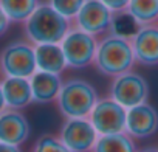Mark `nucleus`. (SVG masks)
<instances>
[{
    "instance_id": "1",
    "label": "nucleus",
    "mask_w": 158,
    "mask_h": 152,
    "mask_svg": "<svg viewBox=\"0 0 158 152\" xmlns=\"http://www.w3.org/2000/svg\"><path fill=\"white\" fill-rule=\"evenodd\" d=\"M71 30V20L59 14L51 5L40 3L34 13L23 22L27 40L33 45L60 44Z\"/></svg>"
},
{
    "instance_id": "2",
    "label": "nucleus",
    "mask_w": 158,
    "mask_h": 152,
    "mask_svg": "<svg viewBox=\"0 0 158 152\" xmlns=\"http://www.w3.org/2000/svg\"><path fill=\"white\" fill-rule=\"evenodd\" d=\"M93 64L99 73L110 78L130 71L135 64L130 39L109 33L98 42Z\"/></svg>"
},
{
    "instance_id": "3",
    "label": "nucleus",
    "mask_w": 158,
    "mask_h": 152,
    "mask_svg": "<svg viewBox=\"0 0 158 152\" xmlns=\"http://www.w3.org/2000/svg\"><path fill=\"white\" fill-rule=\"evenodd\" d=\"M96 89L84 79H68L62 82L56 104L65 118H89L98 103Z\"/></svg>"
},
{
    "instance_id": "4",
    "label": "nucleus",
    "mask_w": 158,
    "mask_h": 152,
    "mask_svg": "<svg viewBox=\"0 0 158 152\" xmlns=\"http://www.w3.org/2000/svg\"><path fill=\"white\" fill-rule=\"evenodd\" d=\"M0 71L13 78H31L37 71L34 45L28 40H16L0 51Z\"/></svg>"
},
{
    "instance_id": "5",
    "label": "nucleus",
    "mask_w": 158,
    "mask_h": 152,
    "mask_svg": "<svg viewBox=\"0 0 158 152\" xmlns=\"http://www.w3.org/2000/svg\"><path fill=\"white\" fill-rule=\"evenodd\" d=\"M60 47H62V51L67 61V67L84 68L93 64L98 40L95 36L71 27V30L62 39Z\"/></svg>"
},
{
    "instance_id": "6",
    "label": "nucleus",
    "mask_w": 158,
    "mask_h": 152,
    "mask_svg": "<svg viewBox=\"0 0 158 152\" xmlns=\"http://www.w3.org/2000/svg\"><path fill=\"white\" fill-rule=\"evenodd\" d=\"M149 84L141 74L135 71H127L115 76L110 84V98L121 104L124 109L135 107L147 101Z\"/></svg>"
},
{
    "instance_id": "7",
    "label": "nucleus",
    "mask_w": 158,
    "mask_h": 152,
    "mask_svg": "<svg viewBox=\"0 0 158 152\" xmlns=\"http://www.w3.org/2000/svg\"><path fill=\"white\" fill-rule=\"evenodd\" d=\"M126 116L127 109L109 96L98 99L89 115V120L99 135H110L126 132Z\"/></svg>"
},
{
    "instance_id": "8",
    "label": "nucleus",
    "mask_w": 158,
    "mask_h": 152,
    "mask_svg": "<svg viewBox=\"0 0 158 152\" xmlns=\"http://www.w3.org/2000/svg\"><path fill=\"white\" fill-rule=\"evenodd\" d=\"M112 20L113 13L101 0H85L82 8L73 19V27L96 37L110 33Z\"/></svg>"
},
{
    "instance_id": "9",
    "label": "nucleus",
    "mask_w": 158,
    "mask_h": 152,
    "mask_svg": "<svg viewBox=\"0 0 158 152\" xmlns=\"http://www.w3.org/2000/svg\"><path fill=\"white\" fill-rule=\"evenodd\" d=\"M99 133L93 127L89 118H67L60 127L59 138L71 152H89Z\"/></svg>"
},
{
    "instance_id": "10",
    "label": "nucleus",
    "mask_w": 158,
    "mask_h": 152,
    "mask_svg": "<svg viewBox=\"0 0 158 152\" xmlns=\"http://www.w3.org/2000/svg\"><path fill=\"white\" fill-rule=\"evenodd\" d=\"M135 62L153 67L158 65V23L143 25L130 37Z\"/></svg>"
},
{
    "instance_id": "11",
    "label": "nucleus",
    "mask_w": 158,
    "mask_h": 152,
    "mask_svg": "<svg viewBox=\"0 0 158 152\" xmlns=\"http://www.w3.org/2000/svg\"><path fill=\"white\" fill-rule=\"evenodd\" d=\"M158 129V112L147 101L127 109L126 132L132 138H147Z\"/></svg>"
},
{
    "instance_id": "12",
    "label": "nucleus",
    "mask_w": 158,
    "mask_h": 152,
    "mask_svg": "<svg viewBox=\"0 0 158 152\" xmlns=\"http://www.w3.org/2000/svg\"><path fill=\"white\" fill-rule=\"evenodd\" d=\"M30 137V123L27 116L13 109H5L0 113V141L20 146Z\"/></svg>"
},
{
    "instance_id": "13",
    "label": "nucleus",
    "mask_w": 158,
    "mask_h": 152,
    "mask_svg": "<svg viewBox=\"0 0 158 152\" xmlns=\"http://www.w3.org/2000/svg\"><path fill=\"white\" fill-rule=\"evenodd\" d=\"M0 86H2L6 109L20 110L33 103L30 78H13V76H6L0 82Z\"/></svg>"
},
{
    "instance_id": "14",
    "label": "nucleus",
    "mask_w": 158,
    "mask_h": 152,
    "mask_svg": "<svg viewBox=\"0 0 158 152\" xmlns=\"http://www.w3.org/2000/svg\"><path fill=\"white\" fill-rule=\"evenodd\" d=\"M30 84H31L33 103L47 104V103L56 101L59 90L62 87V79L56 73L37 70L30 78Z\"/></svg>"
},
{
    "instance_id": "15",
    "label": "nucleus",
    "mask_w": 158,
    "mask_h": 152,
    "mask_svg": "<svg viewBox=\"0 0 158 152\" xmlns=\"http://www.w3.org/2000/svg\"><path fill=\"white\" fill-rule=\"evenodd\" d=\"M34 54H36L37 70L40 71L60 74V71H64V68L67 67V61H65L60 44L34 45Z\"/></svg>"
},
{
    "instance_id": "16",
    "label": "nucleus",
    "mask_w": 158,
    "mask_h": 152,
    "mask_svg": "<svg viewBox=\"0 0 158 152\" xmlns=\"http://www.w3.org/2000/svg\"><path fill=\"white\" fill-rule=\"evenodd\" d=\"M93 152H136V146L127 132H119L99 135L93 146Z\"/></svg>"
},
{
    "instance_id": "17",
    "label": "nucleus",
    "mask_w": 158,
    "mask_h": 152,
    "mask_svg": "<svg viewBox=\"0 0 158 152\" xmlns=\"http://www.w3.org/2000/svg\"><path fill=\"white\" fill-rule=\"evenodd\" d=\"M126 11L135 19V22L143 25H152L158 22V0H129Z\"/></svg>"
},
{
    "instance_id": "18",
    "label": "nucleus",
    "mask_w": 158,
    "mask_h": 152,
    "mask_svg": "<svg viewBox=\"0 0 158 152\" xmlns=\"http://www.w3.org/2000/svg\"><path fill=\"white\" fill-rule=\"evenodd\" d=\"M39 5V0H0V8L8 16L10 22L16 23H23Z\"/></svg>"
},
{
    "instance_id": "19",
    "label": "nucleus",
    "mask_w": 158,
    "mask_h": 152,
    "mask_svg": "<svg viewBox=\"0 0 158 152\" xmlns=\"http://www.w3.org/2000/svg\"><path fill=\"white\" fill-rule=\"evenodd\" d=\"M138 28H139V25L135 22V19L126 10L119 11V13H113V20H112L110 33L130 39L136 33Z\"/></svg>"
},
{
    "instance_id": "20",
    "label": "nucleus",
    "mask_w": 158,
    "mask_h": 152,
    "mask_svg": "<svg viewBox=\"0 0 158 152\" xmlns=\"http://www.w3.org/2000/svg\"><path fill=\"white\" fill-rule=\"evenodd\" d=\"M33 152H71V150L60 141L59 137L45 133L37 138Z\"/></svg>"
},
{
    "instance_id": "21",
    "label": "nucleus",
    "mask_w": 158,
    "mask_h": 152,
    "mask_svg": "<svg viewBox=\"0 0 158 152\" xmlns=\"http://www.w3.org/2000/svg\"><path fill=\"white\" fill-rule=\"evenodd\" d=\"M84 3L85 0H48V5H51L59 14H62L68 20H73L76 17Z\"/></svg>"
},
{
    "instance_id": "22",
    "label": "nucleus",
    "mask_w": 158,
    "mask_h": 152,
    "mask_svg": "<svg viewBox=\"0 0 158 152\" xmlns=\"http://www.w3.org/2000/svg\"><path fill=\"white\" fill-rule=\"evenodd\" d=\"M101 2L112 11V13H119L124 11L129 5V0H101Z\"/></svg>"
},
{
    "instance_id": "23",
    "label": "nucleus",
    "mask_w": 158,
    "mask_h": 152,
    "mask_svg": "<svg viewBox=\"0 0 158 152\" xmlns=\"http://www.w3.org/2000/svg\"><path fill=\"white\" fill-rule=\"evenodd\" d=\"M10 19H8V16L3 13V10L0 8V37H2L6 31H8V28H10Z\"/></svg>"
},
{
    "instance_id": "24",
    "label": "nucleus",
    "mask_w": 158,
    "mask_h": 152,
    "mask_svg": "<svg viewBox=\"0 0 158 152\" xmlns=\"http://www.w3.org/2000/svg\"><path fill=\"white\" fill-rule=\"evenodd\" d=\"M0 152H22L19 146L14 144H8V143H2L0 141Z\"/></svg>"
},
{
    "instance_id": "25",
    "label": "nucleus",
    "mask_w": 158,
    "mask_h": 152,
    "mask_svg": "<svg viewBox=\"0 0 158 152\" xmlns=\"http://www.w3.org/2000/svg\"><path fill=\"white\" fill-rule=\"evenodd\" d=\"M6 109V103H5V98H3V92H2V86H0V113Z\"/></svg>"
},
{
    "instance_id": "26",
    "label": "nucleus",
    "mask_w": 158,
    "mask_h": 152,
    "mask_svg": "<svg viewBox=\"0 0 158 152\" xmlns=\"http://www.w3.org/2000/svg\"><path fill=\"white\" fill-rule=\"evenodd\" d=\"M139 152H158V147H146V149H143Z\"/></svg>"
}]
</instances>
